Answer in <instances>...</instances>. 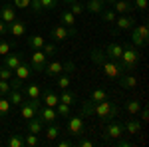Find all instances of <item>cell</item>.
Returning a JSON list of instances; mask_svg holds the SVG:
<instances>
[{"label": "cell", "instance_id": "6da1fadb", "mask_svg": "<svg viewBox=\"0 0 149 147\" xmlns=\"http://www.w3.org/2000/svg\"><path fill=\"white\" fill-rule=\"evenodd\" d=\"M117 113H119V107L113 102H107V100L97 102V103L88 100V102L81 103V115H95V117H100L103 121H109V119L117 117Z\"/></svg>", "mask_w": 149, "mask_h": 147}, {"label": "cell", "instance_id": "7a4b0ae2", "mask_svg": "<svg viewBox=\"0 0 149 147\" xmlns=\"http://www.w3.org/2000/svg\"><path fill=\"white\" fill-rule=\"evenodd\" d=\"M90 58H92L97 66H102L103 74H105V78L115 79V78H119V76L123 74V70H121V66H119V62L109 60V58L105 56L102 50H92V52H90Z\"/></svg>", "mask_w": 149, "mask_h": 147}, {"label": "cell", "instance_id": "3957f363", "mask_svg": "<svg viewBox=\"0 0 149 147\" xmlns=\"http://www.w3.org/2000/svg\"><path fill=\"white\" fill-rule=\"evenodd\" d=\"M141 60V54H139V50L135 46H123V54L119 58V66L123 70V74L125 72H131V70L137 66V62Z\"/></svg>", "mask_w": 149, "mask_h": 147}, {"label": "cell", "instance_id": "277c9868", "mask_svg": "<svg viewBox=\"0 0 149 147\" xmlns=\"http://www.w3.org/2000/svg\"><path fill=\"white\" fill-rule=\"evenodd\" d=\"M125 133V127H123V123L121 121H117V119H109L107 121V125H105V129H103V143H109V139H117V137H121Z\"/></svg>", "mask_w": 149, "mask_h": 147}, {"label": "cell", "instance_id": "5b68a950", "mask_svg": "<svg viewBox=\"0 0 149 147\" xmlns=\"http://www.w3.org/2000/svg\"><path fill=\"white\" fill-rule=\"evenodd\" d=\"M40 107H42V103H40V100H26L24 98V102L20 103V113H22V117L28 121V119H32V117H36L38 115V111H40Z\"/></svg>", "mask_w": 149, "mask_h": 147}, {"label": "cell", "instance_id": "8992f818", "mask_svg": "<svg viewBox=\"0 0 149 147\" xmlns=\"http://www.w3.org/2000/svg\"><path fill=\"white\" fill-rule=\"evenodd\" d=\"M66 131L68 135L72 137H81L86 133V123H84V115H74L68 119V125H66Z\"/></svg>", "mask_w": 149, "mask_h": 147}, {"label": "cell", "instance_id": "52a82bcc", "mask_svg": "<svg viewBox=\"0 0 149 147\" xmlns=\"http://www.w3.org/2000/svg\"><path fill=\"white\" fill-rule=\"evenodd\" d=\"M78 34V30L76 28H66L64 24H58L52 28V32H50V38L54 40V42H64V40H68L72 36Z\"/></svg>", "mask_w": 149, "mask_h": 147}, {"label": "cell", "instance_id": "ba28073f", "mask_svg": "<svg viewBox=\"0 0 149 147\" xmlns=\"http://www.w3.org/2000/svg\"><path fill=\"white\" fill-rule=\"evenodd\" d=\"M48 64V56L42 52V50H34L32 52V70L34 72H42Z\"/></svg>", "mask_w": 149, "mask_h": 147}, {"label": "cell", "instance_id": "9c48e42d", "mask_svg": "<svg viewBox=\"0 0 149 147\" xmlns=\"http://www.w3.org/2000/svg\"><path fill=\"white\" fill-rule=\"evenodd\" d=\"M115 32H123V30H131L135 26V18L133 16H125V14H119V18H115Z\"/></svg>", "mask_w": 149, "mask_h": 147}, {"label": "cell", "instance_id": "30bf717a", "mask_svg": "<svg viewBox=\"0 0 149 147\" xmlns=\"http://www.w3.org/2000/svg\"><path fill=\"white\" fill-rule=\"evenodd\" d=\"M103 54L109 58V60L119 62V58H121V54H123V46L117 44V42H109V44L105 46V52H103Z\"/></svg>", "mask_w": 149, "mask_h": 147}, {"label": "cell", "instance_id": "8fae6325", "mask_svg": "<svg viewBox=\"0 0 149 147\" xmlns=\"http://www.w3.org/2000/svg\"><path fill=\"white\" fill-rule=\"evenodd\" d=\"M8 34L14 36V38H22L24 34H26V24L22 22V20H12L10 24H8Z\"/></svg>", "mask_w": 149, "mask_h": 147}, {"label": "cell", "instance_id": "7c38bea8", "mask_svg": "<svg viewBox=\"0 0 149 147\" xmlns=\"http://www.w3.org/2000/svg\"><path fill=\"white\" fill-rule=\"evenodd\" d=\"M38 115H40V119H42L44 123H54V121L58 119L56 107H48V105H44V107H40V111H38Z\"/></svg>", "mask_w": 149, "mask_h": 147}, {"label": "cell", "instance_id": "4fadbf2b", "mask_svg": "<svg viewBox=\"0 0 149 147\" xmlns=\"http://www.w3.org/2000/svg\"><path fill=\"white\" fill-rule=\"evenodd\" d=\"M0 20L6 22V24H10L12 20H16V10H14V6L2 4V6H0Z\"/></svg>", "mask_w": 149, "mask_h": 147}, {"label": "cell", "instance_id": "5bb4252c", "mask_svg": "<svg viewBox=\"0 0 149 147\" xmlns=\"http://www.w3.org/2000/svg\"><path fill=\"white\" fill-rule=\"evenodd\" d=\"M44 125H46V123L40 119V115H36V117H32V119H28V121H26L28 131H30V133H36V135H40V133H42Z\"/></svg>", "mask_w": 149, "mask_h": 147}, {"label": "cell", "instance_id": "9a60e30c", "mask_svg": "<svg viewBox=\"0 0 149 147\" xmlns=\"http://www.w3.org/2000/svg\"><path fill=\"white\" fill-rule=\"evenodd\" d=\"M40 98H42L44 105H48V107H56L58 102H60V98H58V93H56L54 90H44Z\"/></svg>", "mask_w": 149, "mask_h": 147}, {"label": "cell", "instance_id": "2e32d148", "mask_svg": "<svg viewBox=\"0 0 149 147\" xmlns=\"http://www.w3.org/2000/svg\"><path fill=\"white\" fill-rule=\"evenodd\" d=\"M115 8V14H129V12H133V4L131 2H127V0H113L111 2Z\"/></svg>", "mask_w": 149, "mask_h": 147}, {"label": "cell", "instance_id": "e0dca14e", "mask_svg": "<svg viewBox=\"0 0 149 147\" xmlns=\"http://www.w3.org/2000/svg\"><path fill=\"white\" fill-rule=\"evenodd\" d=\"M44 72H46L50 78H58V76L64 72V64H62V62H48Z\"/></svg>", "mask_w": 149, "mask_h": 147}, {"label": "cell", "instance_id": "ac0fdd59", "mask_svg": "<svg viewBox=\"0 0 149 147\" xmlns=\"http://www.w3.org/2000/svg\"><path fill=\"white\" fill-rule=\"evenodd\" d=\"M20 64H22V54H8V56H4V66L8 70H12V72Z\"/></svg>", "mask_w": 149, "mask_h": 147}, {"label": "cell", "instance_id": "d6986e66", "mask_svg": "<svg viewBox=\"0 0 149 147\" xmlns=\"http://www.w3.org/2000/svg\"><path fill=\"white\" fill-rule=\"evenodd\" d=\"M22 91H24V95H26V98H30V100H40V95H42V90L38 88V84H30V86H24Z\"/></svg>", "mask_w": 149, "mask_h": 147}, {"label": "cell", "instance_id": "ffe728a7", "mask_svg": "<svg viewBox=\"0 0 149 147\" xmlns=\"http://www.w3.org/2000/svg\"><path fill=\"white\" fill-rule=\"evenodd\" d=\"M123 127H125V131L129 135H137L139 131H141V121L135 119V117H131V119H127L125 123H123Z\"/></svg>", "mask_w": 149, "mask_h": 147}, {"label": "cell", "instance_id": "44dd1931", "mask_svg": "<svg viewBox=\"0 0 149 147\" xmlns=\"http://www.w3.org/2000/svg\"><path fill=\"white\" fill-rule=\"evenodd\" d=\"M119 79H121V86H123L125 90H133V88L137 86V78H135V76H129V72L121 74Z\"/></svg>", "mask_w": 149, "mask_h": 147}, {"label": "cell", "instance_id": "7402d4cb", "mask_svg": "<svg viewBox=\"0 0 149 147\" xmlns=\"http://www.w3.org/2000/svg\"><path fill=\"white\" fill-rule=\"evenodd\" d=\"M60 22L64 24L66 28H76V16H74L70 10H64L62 14H60Z\"/></svg>", "mask_w": 149, "mask_h": 147}, {"label": "cell", "instance_id": "603a6c76", "mask_svg": "<svg viewBox=\"0 0 149 147\" xmlns=\"http://www.w3.org/2000/svg\"><path fill=\"white\" fill-rule=\"evenodd\" d=\"M8 95H10L8 100H10L12 105H20V103L24 102V98H26L22 90H10V91H8Z\"/></svg>", "mask_w": 149, "mask_h": 147}, {"label": "cell", "instance_id": "cb8c5ba5", "mask_svg": "<svg viewBox=\"0 0 149 147\" xmlns=\"http://www.w3.org/2000/svg\"><path fill=\"white\" fill-rule=\"evenodd\" d=\"M103 8H105V2H103V0H90V2L86 4V10L93 12V14H100Z\"/></svg>", "mask_w": 149, "mask_h": 147}, {"label": "cell", "instance_id": "d4e9b609", "mask_svg": "<svg viewBox=\"0 0 149 147\" xmlns=\"http://www.w3.org/2000/svg\"><path fill=\"white\" fill-rule=\"evenodd\" d=\"M14 72H16V78H20L24 82V79H28L30 78V74H32V68H30V66H26V64H20V66H18V68L14 70Z\"/></svg>", "mask_w": 149, "mask_h": 147}, {"label": "cell", "instance_id": "484cf974", "mask_svg": "<svg viewBox=\"0 0 149 147\" xmlns=\"http://www.w3.org/2000/svg\"><path fill=\"white\" fill-rule=\"evenodd\" d=\"M44 44H46V40H44L40 34H34V36L28 38V46L34 48V50H42V46H44Z\"/></svg>", "mask_w": 149, "mask_h": 147}, {"label": "cell", "instance_id": "4316f807", "mask_svg": "<svg viewBox=\"0 0 149 147\" xmlns=\"http://www.w3.org/2000/svg\"><path fill=\"white\" fill-rule=\"evenodd\" d=\"M88 100H90V102H93V103L103 102V100H107V91L102 90V88H97V90H93V91H92V95H90Z\"/></svg>", "mask_w": 149, "mask_h": 147}, {"label": "cell", "instance_id": "83f0119b", "mask_svg": "<svg viewBox=\"0 0 149 147\" xmlns=\"http://www.w3.org/2000/svg\"><path fill=\"white\" fill-rule=\"evenodd\" d=\"M60 135V125L54 121V123H48V127H46V137L50 139V141H54L56 137Z\"/></svg>", "mask_w": 149, "mask_h": 147}, {"label": "cell", "instance_id": "f1b7e54d", "mask_svg": "<svg viewBox=\"0 0 149 147\" xmlns=\"http://www.w3.org/2000/svg\"><path fill=\"white\" fill-rule=\"evenodd\" d=\"M58 98H60V102H62V103H68V105H72V103L76 102V93L70 91V90H62V93H60Z\"/></svg>", "mask_w": 149, "mask_h": 147}, {"label": "cell", "instance_id": "f546056e", "mask_svg": "<svg viewBox=\"0 0 149 147\" xmlns=\"http://www.w3.org/2000/svg\"><path fill=\"white\" fill-rule=\"evenodd\" d=\"M8 147H26V143H24V137L18 135V133H12L10 137H8Z\"/></svg>", "mask_w": 149, "mask_h": 147}, {"label": "cell", "instance_id": "4dcf8cb0", "mask_svg": "<svg viewBox=\"0 0 149 147\" xmlns=\"http://www.w3.org/2000/svg\"><path fill=\"white\" fill-rule=\"evenodd\" d=\"M125 109H127V113H131V115H137L139 109H141V102L129 100V102H125Z\"/></svg>", "mask_w": 149, "mask_h": 147}, {"label": "cell", "instance_id": "1f68e13d", "mask_svg": "<svg viewBox=\"0 0 149 147\" xmlns=\"http://www.w3.org/2000/svg\"><path fill=\"white\" fill-rule=\"evenodd\" d=\"M24 143H26V147H38L40 145V137L36 135V133H30V131H28V133L24 135Z\"/></svg>", "mask_w": 149, "mask_h": 147}, {"label": "cell", "instance_id": "d6a6232c", "mask_svg": "<svg viewBox=\"0 0 149 147\" xmlns=\"http://www.w3.org/2000/svg\"><path fill=\"white\" fill-rule=\"evenodd\" d=\"M10 100H6L4 95H0V117H6L10 113Z\"/></svg>", "mask_w": 149, "mask_h": 147}, {"label": "cell", "instance_id": "836d02e7", "mask_svg": "<svg viewBox=\"0 0 149 147\" xmlns=\"http://www.w3.org/2000/svg\"><path fill=\"white\" fill-rule=\"evenodd\" d=\"M56 113L60 115V117H70V115H72V109H70L68 103L58 102V105H56Z\"/></svg>", "mask_w": 149, "mask_h": 147}, {"label": "cell", "instance_id": "e575fe53", "mask_svg": "<svg viewBox=\"0 0 149 147\" xmlns=\"http://www.w3.org/2000/svg\"><path fill=\"white\" fill-rule=\"evenodd\" d=\"M70 86H72V76H70V74H66V76L60 74V76H58V88H60V90H68Z\"/></svg>", "mask_w": 149, "mask_h": 147}, {"label": "cell", "instance_id": "d590c367", "mask_svg": "<svg viewBox=\"0 0 149 147\" xmlns=\"http://www.w3.org/2000/svg\"><path fill=\"white\" fill-rule=\"evenodd\" d=\"M68 6H70V12H72L74 16H78V14H84V12H86V4H81L80 0L72 2V4H68Z\"/></svg>", "mask_w": 149, "mask_h": 147}, {"label": "cell", "instance_id": "8d00e7d4", "mask_svg": "<svg viewBox=\"0 0 149 147\" xmlns=\"http://www.w3.org/2000/svg\"><path fill=\"white\" fill-rule=\"evenodd\" d=\"M42 52L46 54V56H54L58 52V46H56V42H46V44L42 46Z\"/></svg>", "mask_w": 149, "mask_h": 147}, {"label": "cell", "instance_id": "74e56055", "mask_svg": "<svg viewBox=\"0 0 149 147\" xmlns=\"http://www.w3.org/2000/svg\"><path fill=\"white\" fill-rule=\"evenodd\" d=\"M100 14H102V20H103V22H115V18H117V14H115L113 10H105V8H103Z\"/></svg>", "mask_w": 149, "mask_h": 147}, {"label": "cell", "instance_id": "f35d334b", "mask_svg": "<svg viewBox=\"0 0 149 147\" xmlns=\"http://www.w3.org/2000/svg\"><path fill=\"white\" fill-rule=\"evenodd\" d=\"M10 52H12V44L6 42L4 38H0V56H8Z\"/></svg>", "mask_w": 149, "mask_h": 147}, {"label": "cell", "instance_id": "ab89813d", "mask_svg": "<svg viewBox=\"0 0 149 147\" xmlns=\"http://www.w3.org/2000/svg\"><path fill=\"white\" fill-rule=\"evenodd\" d=\"M40 4H42L44 10H54L58 6V0H40Z\"/></svg>", "mask_w": 149, "mask_h": 147}, {"label": "cell", "instance_id": "60d3db41", "mask_svg": "<svg viewBox=\"0 0 149 147\" xmlns=\"http://www.w3.org/2000/svg\"><path fill=\"white\" fill-rule=\"evenodd\" d=\"M10 78H12V70H8L2 64V66H0V79H6V82H8Z\"/></svg>", "mask_w": 149, "mask_h": 147}, {"label": "cell", "instance_id": "b9f144b4", "mask_svg": "<svg viewBox=\"0 0 149 147\" xmlns=\"http://www.w3.org/2000/svg\"><path fill=\"white\" fill-rule=\"evenodd\" d=\"M8 84H10V90H22L24 88V84H22V79L20 78H16V79H8Z\"/></svg>", "mask_w": 149, "mask_h": 147}, {"label": "cell", "instance_id": "7bdbcfd3", "mask_svg": "<svg viewBox=\"0 0 149 147\" xmlns=\"http://www.w3.org/2000/svg\"><path fill=\"white\" fill-rule=\"evenodd\" d=\"M8 91H10V84L6 79H0V95H8Z\"/></svg>", "mask_w": 149, "mask_h": 147}, {"label": "cell", "instance_id": "ee69618b", "mask_svg": "<svg viewBox=\"0 0 149 147\" xmlns=\"http://www.w3.org/2000/svg\"><path fill=\"white\" fill-rule=\"evenodd\" d=\"M133 8L145 12V10H147V0H133Z\"/></svg>", "mask_w": 149, "mask_h": 147}, {"label": "cell", "instance_id": "f6af8a7d", "mask_svg": "<svg viewBox=\"0 0 149 147\" xmlns=\"http://www.w3.org/2000/svg\"><path fill=\"white\" fill-rule=\"evenodd\" d=\"M139 119L141 121H149V111H147V107H143V105L139 109Z\"/></svg>", "mask_w": 149, "mask_h": 147}, {"label": "cell", "instance_id": "bcb514c9", "mask_svg": "<svg viewBox=\"0 0 149 147\" xmlns=\"http://www.w3.org/2000/svg\"><path fill=\"white\" fill-rule=\"evenodd\" d=\"M32 0H14V6L16 8H28Z\"/></svg>", "mask_w": 149, "mask_h": 147}, {"label": "cell", "instance_id": "7dc6e473", "mask_svg": "<svg viewBox=\"0 0 149 147\" xmlns=\"http://www.w3.org/2000/svg\"><path fill=\"white\" fill-rule=\"evenodd\" d=\"M30 8L34 12H42V4H40V0H32L30 2Z\"/></svg>", "mask_w": 149, "mask_h": 147}, {"label": "cell", "instance_id": "c3c4849f", "mask_svg": "<svg viewBox=\"0 0 149 147\" xmlns=\"http://www.w3.org/2000/svg\"><path fill=\"white\" fill-rule=\"evenodd\" d=\"M74 70H76V64H74V62H66V64H64V72H66V74H72Z\"/></svg>", "mask_w": 149, "mask_h": 147}, {"label": "cell", "instance_id": "681fc988", "mask_svg": "<svg viewBox=\"0 0 149 147\" xmlns=\"http://www.w3.org/2000/svg\"><path fill=\"white\" fill-rule=\"evenodd\" d=\"M78 145H80V147H93V141L84 137V139H80V141H78Z\"/></svg>", "mask_w": 149, "mask_h": 147}, {"label": "cell", "instance_id": "f907efd6", "mask_svg": "<svg viewBox=\"0 0 149 147\" xmlns=\"http://www.w3.org/2000/svg\"><path fill=\"white\" fill-rule=\"evenodd\" d=\"M0 36H8V24L0 20Z\"/></svg>", "mask_w": 149, "mask_h": 147}, {"label": "cell", "instance_id": "816d5d0a", "mask_svg": "<svg viewBox=\"0 0 149 147\" xmlns=\"http://www.w3.org/2000/svg\"><path fill=\"white\" fill-rule=\"evenodd\" d=\"M117 139H119V141H117L119 147H131V141H129V139H121V137H117Z\"/></svg>", "mask_w": 149, "mask_h": 147}, {"label": "cell", "instance_id": "f5cc1de1", "mask_svg": "<svg viewBox=\"0 0 149 147\" xmlns=\"http://www.w3.org/2000/svg\"><path fill=\"white\" fill-rule=\"evenodd\" d=\"M72 145H74V141H72V139H62V141L58 143V147H72Z\"/></svg>", "mask_w": 149, "mask_h": 147}, {"label": "cell", "instance_id": "db71d44e", "mask_svg": "<svg viewBox=\"0 0 149 147\" xmlns=\"http://www.w3.org/2000/svg\"><path fill=\"white\" fill-rule=\"evenodd\" d=\"M64 4H72V2H76V0H62Z\"/></svg>", "mask_w": 149, "mask_h": 147}, {"label": "cell", "instance_id": "11a10c76", "mask_svg": "<svg viewBox=\"0 0 149 147\" xmlns=\"http://www.w3.org/2000/svg\"><path fill=\"white\" fill-rule=\"evenodd\" d=\"M103 2H113V0H103Z\"/></svg>", "mask_w": 149, "mask_h": 147}]
</instances>
